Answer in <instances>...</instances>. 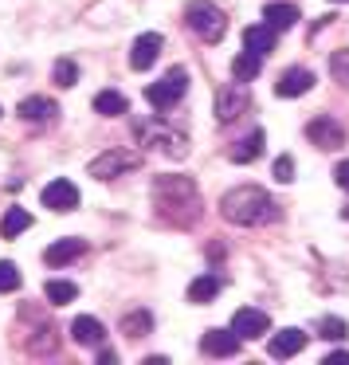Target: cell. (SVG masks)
<instances>
[{
  "mask_svg": "<svg viewBox=\"0 0 349 365\" xmlns=\"http://www.w3.org/2000/svg\"><path fill=\"white\" fill-rule=\"evenodd\" d=\"M310 87H314V71H306V67H286L275 83V95L278 98H298V95H306Z\"/></svg>",
  "mask_w": 349,
  "mask_h": 365,
  "instance_id": "8fae6325",
  "label": "cell"
},
{
  "mask_svg": "<svg viewBox=\"0 0 349 365\" xmlns=\"http://www.w3.org/2000/svg\"><path fill=\"white\" fill-rule=\"evenodd\" d=\"M184 91H189V71H184V67H173L169 75H161L157 83L145 87V98H150L153 110H169V106H177L184 98Z\"/></svg>",
  "mask_w": 349,
  "mask_h": 365,
  "instance_id": "277c9868",
  "label": "cell"
},
{
  "mask_svg": "<svg viewBox=\"0 0 349 365\" xmlns=\"http://www.w3.org/2000/svg\"><path fill=\"white\" fill-rule=\"evenodd\" d=\"M244 48L247 51H255L259 59H267L271 51H275V28L263 20V24H251V28H244Z\"/></svg>",
  "mask_w": 349,
  "mask_h": 365,
  "instance_id": "9a60e30c",
  "label": "cell"
},
{
  "mask_svg": "<svg viewBox=\"0 0 349 365\" xmlns=\"http://www.w3.org/2000/svg\"><path fill=\"white\" fill-rule=\"evenodd\" d=\"M150 326H153L150 310H134V314L122 318V334H126V338H145V334H150Z\"/></svg>",
  "mask_w": 349,
  "mask_h": 365,
  "instance_id": "484cf974",
  "label": "cell"
},
{
  "mask_svg": "<svg viewBox=\"0 0 349 365\" xmlns=\"http://www.w3.org/2000/svg\"><path fill=\"white\" fill-rule=\"evenodd\" d=\"M239 334L236 330H208L204 338H200V349L204 354H212V357H231V354H239Z\"/></svg>",
  "mask_w": 349,
  "mask_h": 365,
  "instance_id": "5bb4252c",
  "label": "cell"
},
{
  "mask_svg": "<svg viewBox=\"0 0 349 365\" xmlns=\"http://www.w3.org/2000/svg\"><path fill=\"white\" fill-rule=\"evenodd\" d=\"M134 134L142 138V142L157 145L161 153H173V158H184V153H189V134H184V130H169L165 122H137Z\"/></svg>",
  "mask_w": 349,
  "mask_h": 365,
  "instance_id": "5b68a950",
  "label": "cell"
},
{
  "mask_svg": "<svg viewBox=\"0 0 349 365\" xmlns=\"http://www.w3.org/2000/svg\"><path fill=\"white\" fill-rule=\"evenodd\" d=\"M306 138L318 145V150H341V145H345V130H341L333 118H314L306 126Z\"/></svg>",
  "mask_w": 349,
  "mask_h": 365,
  "instance_id": "9c48e42d",
  "label": "cell"
},
{
  "mask_svg": "<svg viewBox=\"0 0 349 365\" xmlns=\"http://www.w3.org/2000/svg\"><path fill=\"white\" fill-rule=\"evenodd\" d=\"M157 56H161V36L145 32V36H137L134 48H130V67H134V71H150V67L157 63Z\"/></svg>",
  "mask_w": 349,
  "mask_h": 365,
  "instance_id": "7c38bea8",
  "label": "cell"
},
{
  "mask_svg": "<svg viewBox=\"0 0 349 365\" xmlns=\"http://www.w3.org/2000/svg\"><path fill=\"white\" fill-rule=\"evenodd\" d=\"M43 208H51V212H71V208H79V189H75V181L56 177V181L43 185Z\"/></svg>",
  "mask_w": 349,
  "mask_h": 365,
  "instance_id": "ba28073f",
  "label": "cell"
},
{
  "mask_svg": "<svg viewBox=\"0 0 349 365\" xmlns=\"http://www.w3.org/2000/svg\"><path fill=\"white\" fill-rule=\"evenodd\" d=\"M271 177H275V181H283V185L294 181V158H291V153L275 158V165H271Z\"/></svg>",
  "mask_w": 349,
  "mask_h": 365,
  "instance_id": "f546056e",
  "label": "cell"
},
{
  "mask_svg": "<svg viewBox=\"0 0 349 365\" xmlns=\"http://www.w3.org/2000/svg\"><path fill=\"white\" fill-rule=\"evenodd\" d=\"M263 145H267V134H263V130H251L244 142H236V150H231V161H236V165H247V161H255V158L263 153Z\"/></svg>",
  "mask_w": 349,
  "mask_h": 365,
  "instance_id": "d6986e66",
  "label": "cell"
},
{
  "mask_svg": "<svg viewBox=\"0 0 349 365\" xmlns=\"http://www.w3.org/2000/svg\"><path fill=\"white\" fill-rule=\"evenodd\" d=\"M345 220H349V208H345Z\"/></svg>",
  "mask_w": 349,
  "mask_h": 365,
  "instance_id": "e575fe53",
  "label": "cell"
},
{
  "mask_svg": "<svg viewBox=\"0 0 349 365\" xmlns=\"http://www.w3.org/2000/svg\"><path fill=\"white\" fill-rule=\"evenodd\" d=\"M318 326H322V338H330V341H341V338L349 334V326L341 322V318H333V314H330V318H322Z\"/></svg>",
  "mask_w": 349,
  "mask_h": 365,
  "instance_id": "4dcf8cb0",
  "label": "cell"
},
{
  "mask_svg": "<svg viewBox=\"0 0 349 365\" xmlns=\"http://www.w3.org/2000/svg\"><path fill=\"white\" fill-rule=\"evenodd\" d=\"M153 205H157L161 220L184 228L200 216V192L192 185V177H157L153 181Z\"/></svg>",
  "mask_w": 349,
  "mask_h": 365,
  "instance_id": "6da1fadb",
  "label": "cell"
},
{
  "mask_svg": "<svg viewBox=\"0 0 349 365\" xmlns=\"http://www.w3.org/2000/svg\"><path fill=\"white\" fill-rule=\"evenodd\" d=\"M51 79H56V87H75V83H79V63H75V59H59Z\"/></svg>",
  "mask_w": 349,
  "mask_h": 365,
  "instance_id": "4316f807",
  "label": "cell"
},
{
  "mask_svg": "<svg viewBox=\"0 0 349 365\" xmlns=\"http://www.w3.org/2000/svg\"><path fill=\"white\" fill-rule=\"evenodd\" d=\"M71 338L79 341V346H98V341L106 338V330H103V322H98V318L79 314V318L71 322Z\"/></svg>",
  "mask_w": 349,
  "mask_h": 365,
  "instance_id": "ac0fdd59",
  "label": "cell"
},
{
  "mask_svg": "<svg viewBox=\"0 0 349 365\" xmlns=\"http://www.w3.org/2000/svg\"><path fill=\"white\" fill-rule=\"evenodd\" d=\"M338 4H345V0H338Z\"/></svg>",
  "mask_w": 349,
  "mask_h": 365,
  "instance_id": "d590c367",
  "label": "cell"
},
{
  "mask_svg": "<svg viewBox=\"0 0 349 365\" xmlns=\"http://www.w3.org/2000/svg\"><path fill=\"white\" fill-rule=\"evenodd\" d=\"M118 361V354H114V349H103V354H98V365H114Z\"/></svg>",
  "mask_w": 349,
  "mask_h": 365,
  "instance_id": "d6a6232c",
  "label": "cell"
},
{
  "mask_svg": "<svg viewBox=\"0 0 349 365\" xmlns=\"http://www.w3.org/2000/svg\"><path fill=\"white\" fill-rule=\"evenodd\" d=\"M231 330L239 334V338H263V334H271V318L263 314V310H255V307H244V310H236V318H231Z\"/></svg>",
  "mask_w": 349,
  "mask_h": 365,
  "instance_id": "30bf717a",
  "label": "cell"
},
{
  "mask_svg": "<svg viewBox=\"0 0 349 365\" xmlns=\"http://www.w3.org/2000/svg\"><path fill=\"white\" fill-rule=\"evenodd\" d=\"M333 181H338L341 189H349V161H338V169H333Z\"/></svg>",
  "mask_w": 349,
  "mask_h": 365,
  "instance_id": "1f68e13d",
  "label": "cell"
},
{
  "mask_svg": "<svg viewBox=\"0 0 349 365\" xmlns=\"http://www.w3.org/2000/svg\"><path fill=\"white\" fill-rule=\"evenodd\" d=\"M247 103H251V95H247V87L236 79L231 87L216 91V118H220V122H236L239 114L247 110Z\"/></svg>",
  "mask_w": 349,
  "mask_h": 365,
  "instance_id": "52a82bcc",
  "label": "cell"
},
{
  "mask_svg": "<svg viewBox=\"0 0 349 365\" xmlns=\"http://www.w3.org/2000/svg\"><path fill=\"white\" fill-rule=\"evenodd\" d=\"M220 212H224V220L239 224V228H255V224L275 220V200L259 185H239V189L220 197Z\"/></svg>",
  "mask_w": 349,
  "mask_h": 365,
  "instance_id": "7a4b0ae2",
  "label": "cell"
},
{
  "mask_svg": "<svg viewBox=\"0 0 349 365\" xmlns=\"http://www.w3.org/2000/svg\"><path fill=\"white\" fill-rule=\"evenodd\" d=\"M95 110L106 114V118H114V114H126L130 103H126V95H118V91H98V95H95Z\"/></svg>",
  "mask_w": 349,
  "mask_h": 365,
  "instance_id": "7402d4cb",
  "label": "cell"
},
{
  "mask_svg": "<svg viewBox=\"0 0 349 365\" xmlns=\"http://www.w3.org/2000/svg\"><path fill=\"white\" fill-rule=\"evenodd\" d=\"M83 240H75V236H67V240H56V244L48 247V252H43V263H48V267H67V263L75 259V255H83Z\"/></svg>",
  "mask_w": 349,
  "mask_h": 365,
  "instance_id": "e0dca14e",
  "label": "cell"
},
{
  "mask_svg": "<svg viewBox=\"0 0 349 365\" xmlns=\"http://www.w3.org/2000/svg\"><path fill=\"white\" fill-rule=\"evenodd\" d=\"M137 165H142V153L137 150H106L87 165V173L95 177V181H110V177H122V173H130V169H137Z\"/></svg>",
  "mask_w": 349,
  "mask_h": 365,
  "instance_id": "8992f818",
  "label": "cell"
},
{
  "mask_svg": "<svg viewBox=\"0 0 349 365\" xmlns=\"http://www.w3.org/2000/svg\"><path fill=\"white\" fill-rule=\"evenodd\" d=\"M16 114H20L24 122H51V118L59 114V106L51 103V98H43V95H28L24 103L16 106Z\"/></svg>",
  "mask_w": 349,
  "mask_h": 365,
  "instance_id": "2e32d148",
  "label": "cell"
},
{
  "mask_svg": "<svg viewBox=\"0 0 349 365\" xmlns=\"http://www.w3.org/2000/svg\"><path fill=\"white\" fill-rule=\"evenodd\" d=\"M271 357H278V361H283V357H294V354H302V349H306V334L298 330V326H286V330H275L271 334Z\"/></svg>",
  "mask_w": 349,
  "mask_h": 365,
  "instance_id": "4fadbf2b",
  "label": "cell"
},
{
  "mask_svg": "<svg viewBox=\"0 0 349 365\" xmlns=\"http://www.w3.org/2000/svg\"><path fill=\"white\" fill-rule=\"evenodd\" d=\"M43 291H48V302H51V307H67V302L79 299V287L67 283V279H51V283L43 287Z\"/></svg>",
  "mask_w": 349,
  "mask_h": 365,
  "instance_id": "cb8c5ba5",
  "label": "cell"
},
{
  "mask_svg": "<svg viewBox=\"0 0 349 365\" xmlns=\"http://www.w3.org/2000/svg\"><path fill=\"white\" fill-rule=\"evenodd\" d=\"M330 71H333V79H338L341 87H349V48H341V51L330 56Z\"/></svg>",
  "mask_w": 349,
  "mask_h": 365,
  "instance_id": "f1b7e54d",
  "label": "cell"
},
{
  "mask_svg": "<svg viewBox=\"0 0 349 365\" xmlns=\"http://www.w3.org/2000/svg\"><path fill=\"white\" fill-rule=\"evenodd\" d=\"M184 24H189L192 36H200V43H220L224 32H228V16L216 4H208V0H189Z\"/></svg>",
  "mask_w": 349,
  "mask_h": 365,
  "instance_id": "3957f363",
  "label": "cell"
},
{
  "mask_svg": "<svg viewBox=\"0 0 349 365\" xmlns=\"http://www.w3.org/2000/svg\"><path fill=\"white\" fill-rule=\"evenodd\" d=\"M220 294V279L216 275H200L189 283V302H212Z\"/></svg>",
  "mask_w": 349,
  "mask_h": 365,
  "instance_id": "603a6c76",
  "label": "cell"
},
{
  "mask_svg": "<svg viewBox=\"0 0 349 365\" xmlns=\"http://www.w3.org/2000/svg\"><path fill=\"white\" fill-rule=\"evenodd\" d=\"M259 67H263V59L244 48V56H236V63H231V75H236L239 83H251L255 75H259Z\"/></svg>",
  "mask_w": 349,
  "mask_h": 365,
  "instance_id": "d4e9b609",
  "label": "cell"
},
{
  "mask_svg": "<svg viewBox=\"0 0 349 365\" xmlns=\"http://www.w3.org/2000/svg\"><path fill=\"white\" fill-rule=\"evenodd\" d=\"M325 361H330V365H333V361H349V349H338V354H330Z\"/></svg>",
  "mask_w": 349,
  "mask_h": 365,
  "instance_id": "836d02e7",
  "label": "cell"
},
{
  "mask_svg": "<svg viewBox=\"0 0 349 365\" xmlns=\"http://www.w3.org/2000/svg\"><path fill=\"white\" fill-rule=\"evenodd\" d=\"M32 228V216L24 212V208H9V212L0 216V236L4 240H16L20 232H28Z\"/></svg>",
  "mask_w": 349,
  "mask_h": 365,
  "instance_id": "44dd1931",
  "label": "cell"
},
{
  "mask_svg": "<svg viewBox=\"0 0 349 365\" xmlns=\"http://www.w3.org/2000/svg\"><path fill=\"white\" fill-rule=\"evenodd\" d=\"M0 291H4V294L20 291V267H16V263H9V259H0Z\"/></svg>",
  "mask_w": 349,
  "mask_h": 365,
  "instance_id": "83f0119b",
  "label": "cell"
},
{
  "mask_svg": "<svg viewBox=\"0 0 349 365\" xmlns=\"http://www.w3.org/2000/svg\"><path fill=\"white\" fill-rule=\"evenodd\" d=\"M263 20H267L275 32H283V28H291L294 20H298V9H294V4H283V0H275V4L263 9Z\"/></svg>",
  "mask_w": 349,
  "mask_h": 365,
  "instance_id": "ffe728a7",
  "label": "cell"
}]
</instances>
